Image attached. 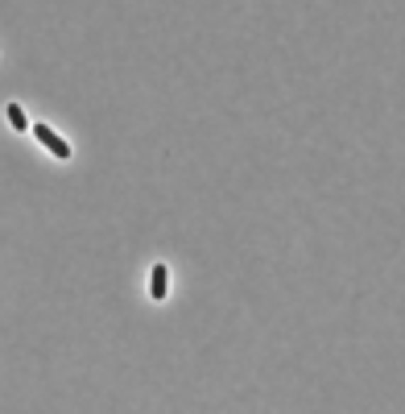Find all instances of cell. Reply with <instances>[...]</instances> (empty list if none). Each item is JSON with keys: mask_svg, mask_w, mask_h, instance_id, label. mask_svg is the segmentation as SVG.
Instances as JSON below:
<instances>
[{"mask_svg": "<svg viewBox=\"0 0 405 414\" xmlns=\"http://www.w3.org/2000/svg\"><path fill=\"white\" fill-rule=\"evenodd\" d=\"M4 112H9V124H13V129H29V121H25V112H21V104H9V108H4Z\"/></svg>", "mask_w": 405, "mask_h": 414, "instance_id": "3", "label": "cell"}, {"mask_svg": "<svg viewBox=\"0 0 405 414\" xmlns=\"http://www.w3.org/2000/svg\"><path fill=\"white\" fill-rule=\"evenodd\" d=\"M33 133H38V141H42V146L54 153V158H71V146H67V141H62V137H58L50 124H33Z\"/></svg>", "mask_w": 405, "mask_h": 414, "instance_id": "1", "label": "cell"}, {"mask_svg": "<svg viewBox=\"0 0 405 414\" xmlns=\"http://www.w3.org/2000/svg\"><path fill=\"white\" fill-rule=\"evenodd\" d=\"M149 294H153L157 303L170 294V269L162 266V261H157V266H153V273H149Z\"/></svg>", "mask_w": 405, "mask_h": 414, "instance_id": "2", "label": "cell"}]
</instances>
